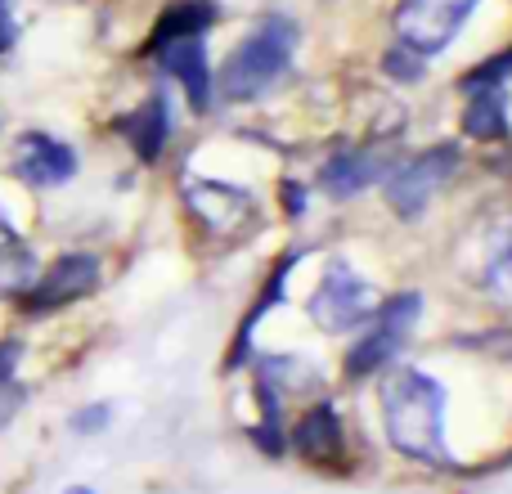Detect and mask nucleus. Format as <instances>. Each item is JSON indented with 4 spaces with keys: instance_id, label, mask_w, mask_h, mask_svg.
<instances>
[{
    "instance_id": "3",
    "label": "nucleus",
    "mask_w": 512,
    "mask_h": 494,
    "mask_svg": "<svg viewBox=\"0 0 512 494\" xmlns=\"http://www.w3.org/2000/svg\"><path fill=\"white\" fill-rule=\"evenodd\" d=\"M418 315H423V292H396V297L382 301L369 319V333L346 355V373H351V378H373L378 369H387L400 355V346L409 342Z\"/></svg>"
},
{
    "instance_id": "22",
    "label": "nucleus",
    "mask_w": 512,
    "mask_h": 494,
    "mask_svg": "<svg viewBox=\"0 0 512 494\" xmlns=\"http://www.w3.org/2000/svg\"><path fill=\"white\" fill-rule=\"evenodd\" d=\"M423 63H427V59H418V54H409L405 45H396V50L387 54V72H391V77H396V81H418V77H423Z\"/></svg>"
},
{
    "instance_id": "12",
    "label": "nucleus",
    "mask_w": 512,
    "mask_h": 494,
    "mask_svg": "<svg viewBox=\"0 0 512 494\" xmlns=\"http://www.w3.org/2000/svg\"><path fill=\"white\" fill-rule=\"evenodd\" d=\"M391 176V153L382 149H346L319 167V189L328 198H355L373 185V180Z\"/></svg>"
},
{
    "instance_id": "1",
    "label": "nucleus",
    "mask_w": 512,
    "mask_h": 494,
    "mask_svg": "<svg viewBox=\"0 0 512 494\" xmlns=\"http://www.w3.org/2000/svg\"><path fill=\"white\" fill-rule=\"evenodd\" d=\"M382 427L387 441L405 459L445 468L450 441H445V387L423 369H396L382 378Z\"/></svg>"
},
{
    "instance_id": "15",
    "label": "nucleus",
    "mask_w": 512,
    "mask_h": 494,
    "mask_svg": "<svg viewBox=\"0 0 512 494\" xmlns=\"http://www.w3.org/2000/svg\"><path fill=\"white\" fill-rule=\"evenodd\" d=\"M292 261H297V252H288V256H279V265H274V274L265 279V288H261V297H256V306L243 315V324H239V337H234V351H230V369H239L243 360L252 355V337H256V324H261L265 315H270L274 306L283 301V288H288V274H292Z\"/></svg>"
},
{
    "instance_id": "16",
    "label": "nucleus",
    "mask_w": 512,
    "mask_h": 494,
    "mask_svg": "<svg viewBox=\"0 0 512 494\" xmlns=\"http://www.w3.org/2000/svg\"><path fill=\"white\" fill-rule=\"evenodd\" d=\"M216 23V0H176V5L162 9V18L149 32V50L167 41H180V36H203L207 27Z\"/></svg>"
},
{
    "instance_id": "25",
    "label": "nucleus",
    "mask_w": 512,
    "mask_h": 494,
    "mask_svg": "<svg viewBox=\"0 0 512 494\" xmlns=\"http://www.w3.org/2000/svg\"><path fill=\"white\" fill-rule=\"evenodd\" d=\"M9 243H18V230H14V221H9V212L0 207V247H9Z\"/></svg>"
},
{
    "instance_id": "21",
    "label": "nucleus",
    "mask_w": 512,
    "mask_h": 494,
    "mask_svg": "<svg viewBox=\"0 0 512 494\" xmlns=\"http://www.w3.org/2000/svg\"><path fill=\"white\" fill-rule=\"evenodd\" d=\"M23 405H27V387H23V382H14V378L0 382V427L14 423V418L23 414Z\"/></svg>"
},
{
    "instance_id": "18",
    "label": "nucleus",
    "mask_w": 512,
    "mask_h": 494,
    "mask_svg": "<svg viewBox=\"0 0 512 494\" xmlns=\"http://www.w3.org/2000/svg\"><path fill=\"white\" fill-rule=\"evenodd\" d=\"M481 283L495 292V301L512 306V221H508V230L495 239V247H490L486 270H481Z\"/></svg>"
},
{
    "instance_id": "13",
    "label": "nucleus",
    "mask_w": 512,
    "mask_h": 494,
    "mask_svg": "<svg viewBox=\"0 0 512 494\" xmlns=\"http://www.w3.org/2000/svg\"><path fill=\"white\" fill-rule=\"evenodd\" d=\"M117 131H122V140L140 153V162H158L162 149H167V140H171V104H167V95L153 90L135 113H126L122 122H117Z\"/></svg>"
},
{
    "instance_id": "20",
    "label": "nucleus",
    "mask_w": 512,
    "mask_h": 494,
    "mask_svg": "<svg viewBox=\"0 0 512 494\" xmlns=\"http://www.w3.org/2000/svg\"><path fill=\"white\" fill-rule=\"evenodd\" d=\"M108 423H113V409L108 405H86V409H77V414L68 418V427L77 436H95V432H104Z\"/></svg>"
},
{
    "instance_id": "4",
    "label": "nucleus",
    "mask_w": 512,
    "mask_h": 494,
    "mask_svg": "<svg viewBox=\"0 0 512 494\" xmlns=\"http://www.w3.org/2000/svg\"><path fill=\"white\" fill-rule=\"evenodd\" d=\"M306 310L324 333L337 337V333H351V328L369 324L373 310H378V292H373V283H364L360 274L351 270V261L333 256V261L324 265V279H319Z\"/></svg>"
},
{
    "instance_id": "6",
    "label": "nucleus",
    "mask_w": 512,
    "mask_h": 494,
    "mask_svg": "<svg viewBox=\"0 0 512 494\" xmlns=\"http://www.w3.org/2000/svg\"><path fill=\"white\" fill-rule=\"evenodd\" d=\"M481 0H396V36L409 54L418 59H436L463 23L472 18Z\"/></svg>"
},
{
    "instance_id": "7",
    "label": "nucleus",
    "mask_w": 512,
    "mask_h": 494,
    "mask_svg": "<svg viewBox=\"0 0 512 494\" xmlns=\"http://www.w3.org/2000/svg\"><path fill=\"white\" fill-rule=\"evenodd\" d=\"M104 279V265H99L95 252H63L59 261H50V270H41L32 279V288L18 297V310L23 315H50V310H63L72 301L90 297Z\"/></svg>"
},
{
    "instance_id": "23",
    "label": "nucleus",
    "mask_w": 512,
    "mask_h": 494,
    "mask_svg": "<svg viewBox=\"0 0 512 494\" xmlns=\"http://www.w3.org/2000/svg\"><path fill=\"white\" fill-rule=\"evenodd\" d=\"M18 41V18H14V0H0V59L14 50Z\"/></svg>"
},
{
    "instance_id": "17",
    "label": "nucleus",
    "mask_w": 512,
    "mask_h": 494,
    "mask_svg": "<svg viewBox=\"0 0 512 494\" xmlns=\"http://www.w3.org/2000/svg\"><path fill=\"white\" fill-rule=\"evenodd\" d=\"M36 256H32V247H27L23 239L18 243H9V247H0V297H23L27 288H32V279H36Z\"/></svg>"
},
{
    "instance_id": "14",
    "label": "nucleus",
    "mask_w": 512,
    "mask_h": 494,
    "mask_svg": "<svg viewBox=\"0 0 512 494\" xmlns=\"http://www.w3.org/2000/svg\"><path fill=\"white\" fill-rule=\"evenodd\" d=\"M463 131L472 140H508L512 122H508V86H481L468 90V108H463Z\"/></svg>"
},
{
    "instance_id": "2",
    "label": "nucleus",
    "mask_w": 512,
    "mask_h": 494,
    "mask_svg": "<svg viewBox=\"0 0 512 494\" xmlns=\"http://www.w3.org/2000/svg\"><path fill=\"white\" fill-rule=\"evenodd\" d=\"M301 27L288 14H265L256 18V27L243 36V45L225 59L221 68V90L234 104H248V99L265 95L283 72L292 68V54H297Z\"/></svg>"
},
{
    "instance_id": "24",
    "label": "nucleus",
    "mask_w": 512,
    "mask_h": 494,
    "mask_svg": "<svg viewBox=\"0 0 512 494\" xmlns=\"http://www.w3.org/2000/svg\"><path fill=\"white\" fill-rule=\"evenodd\" d=\"M18 360H23V342H18V337H5V342H0V382L14 378Z\"/></svg>"
},
{
    "instance_id": "19",
    "label": "nucleus",
    "mask_w": 512,
    "mask_h": 494,
    "mask_svg": "<svg viewBox=\"0 0 512 494\" xmlns=\"http://www.w3.org/2000/svg\"><path fill=\"white\" fill-rule=\"evenodd\" d=\"M508 77H512V50L495 54V59H486V63H481V68L463 72L459 90H463V95H468V90H481V86H508Z\"/></svg>"
},
{
    "instance_id": "9",
    "label": "nucleus",
    "mask_w": 512,
    "mask_h": 494,
    "mask_svg": "<svg viewBox=\"0 0 512 494\" xmlns=\"http://www.w3.org/2000/svg\"><path fill=\"white\" fill-rule=\"evenodd\" d=\"M9 167H14V176L27 189H59L77 176V149L45 131H27V135H18Z\"/></svg>"
},
{
    "instance_id": "10",
    "label": "nucleus",
    "mask_w": 512,
    "mask_h": 494,
    "mask_svg": "<svg viewBox=\"0 0 512 494\" xmlns=\"http://www.w3.org/2000/svg\"><path fill=\"white\" fill-rule=\"evenodd\" d=\"M292 450H297L310 468H337L346 454L342 414H337L328 400H315V405L301 414V423L292 427Z\"/></svg>"
},
{
    "instance_id": "5",
    "label": "nucleus",
    "mask_w": 512,
    "mask_h": 494,
    "mask_svg": "<svg viewBox=\"0 0 512 494\" xmlns=\"http://www.w3.org/2000/svg\"><path fill=\"white\" fill-rule=\"evenodd\" d=\"M454 171H459V149H454V144H436V149H427V153H414L405 167H391L387 189H382L387 207L400 221H414V216H423L427 203L450 185Z\"/></svg>"
},
{
    "instance_id": "11",
    "label": "nucleus",
    "mask_w": 512,
    "mask_h": 494,
    "mask_svg": "<svg viewBox=\"0 0 512 494\" xmlns=\"http://www.w3.org/2000/svg\"><path fill=\"white\" fill-rule=\"evenodd\" d=\"M153 59H158V68L167 72V77H176L180 86H185L189 104L203 113L207 104H212V68H207V45L203 36H180V41H167L158 45V50H149Z\"/></svg>"
},
{
    "instance_id": "26",
    "label": "nucleus",
    "mask_w": 512,
    "mask_h": 494,
    "mask_svg": "<svg viewBox=\"0 0 512 494\" xmlns=\"http://www.w3.org/2000/svg\"><path fill=\"white\" fill-rule=\"evenodd\" d=\"M63 494H95V490H90V486H68Z\"/></svg>"
},
{
    "instance_id": "8",
    "label": "nucleus",
    "mask_w": 512,
    "mask_h": 494,
    "mask_svg": "<svg viewBox=\"0 0 512 494\" xmlns=\"http://www.w3.org/2000/svg\"><path fill=\"white\" fill-rule=\"evenodd\" d=\"M180 189H185V203H189V212L198 216V225H207L212 234L243 230V225H252L256 212H261V203H256L248 189H239V185L185 176V180H180Z\"/></svg>"
}]
</instances>
